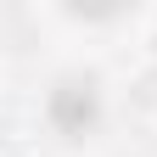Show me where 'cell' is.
Returning <instances> with one entry per match:
<instances>
[{
    "label": "cell",
    "instance_id": "1",
    "mask_svg": "<svg viewBox=\"0 0 157 157\" xmlns=\"http://www.w3.org/2000/svg\"><path fill=\"white\" fill-rule=\"evenodd\" d=\"M45 118L56 135H67V140H84V135L101 124V90H95V78H62L51 95H45Z\"/></svg>",
    "mask_w": 157,
    "mask_h": 157
}]
</instances>
